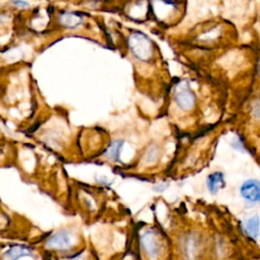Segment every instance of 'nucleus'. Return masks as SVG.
<instances>
[{
    "instance_id": "1",
    "label": "nucleus",
    "mask_w": 260,
    "mask_h": 260,
    "mask_svg": "<svg viewBox=\"0 0 260 260\" xmlns=\"http://www.w3.org/2000/svg\"><path fill=\"white\" fill-rule=\"evenodd\" d=\"M128 48L132 55L142 62L149 61L154 54L152 41L141 31H134L129 36Z\"/></svg>"
},
{
    "instance_id": "2",
    "label": "nucleus",
    "mask_w": 260,
    "mask_h": 260,
    "mask_svg": "<svg viewBox=\"0 0 260 260\" xmlns=\"http://www.w3.org/2000/svg\"><path fill=\"white\" fill-rule=\"evenodd\" d=\"M174 100L183 111H190L195 106V94L187 81H181L174 90Z\"/></svg>"
},
{
    "instance_id": "3",
    "label": "nucleus",
    "mask_w": 260,
    "mask_h": 260,
    "mask_svg": "<svg viewBox=\"0 0 260 260\" xmlns=\"http://www.w3.org/2000/svg\"><path fill=\"white\" fill-rule=\"evenodd\" d=\"M140 245H141V248L146 253V255L152 260H155L160 254L161 247H160L159 240L155 235V233H153L152 231H146L141 235Z\"/></svg>"
},
{
    "instance_id": "4",
    "label": "nucleus",
    "mask_w": 260,
    "mask_h": 260,
    "mask_svg": "<svg viewBox=\"0 0 260 260\" xmlns=\"http://www.w3.org/2000/svg\"><path fill=\"white\" fill-rule=\"evenodd\" d=\"M240 194L250 203L260 202V181L256 179L246 180L240 187Z\"/></svg>"
},
{
    "instance_id": "5",
    "label": "nucleus",
    "mask_w": 260,
    "mask_h": 260,
    "mask_svg": "<svg viewBox=\"0 0 260 260\" xmlns=\"http://www.w3.org/2000/svg\"><path fill=\"white\" fill-rule=\"evenodd\" d=\"M73 243V238L70 233L66 231H59L53 234L46 242V246L49 249H68Z\"/></svg>"
},
{
    "instance_id": "6",
    "label": "nucleus",
    "mask_w": 260,
    "mask_h": 260,
    "mask_svg": "<svg viewBox=\"0 0 260 260\" xmlns=\"http://www.w3.org/2000/svg\"><path fill=\"white\" fill-rule=\"evenodd\" d=\"M224 186V175L222 172L216 171L209 174L206 178V187L211 195H215L219 189Z\"/></svg>"
},
{
    "instance_id": "7",
    "label": "nucleus",
    "mask_w": 260,
    "mask_h": 260,
    "mask_svg": "<svg viewBox=\"0 0 260 260\" xmlns=\"http://www.w3.org/2000/svg\"><path fill=\"white\" fill-rule=\"evenodd\" d=\"M32 251L30 248L22 245H15L10 247L4 254L3 260H19L23 257H30Z\"/></svg>"
},
{
    "instance_id": "8",
    "label": "nucleus",
    "mask_w": 260,
    "mask_h": 260,
    "mask_svg": "<svg viewBox=\"0 0 260 260\" xmlns=\"http://www.w3.org/2000/svg\"><path fill=\"white\" fill-rule=\"evenodd\" d=\"M60 23L67 28H76L83 22V17L74 11H64L59 16Z\"/></svg>"
},
{
    "instance_id": "9",
    "label": "nucleus",
    "mask_w": 260,
    "mask_h": 260,
    "mask_svg": "<svg viewBox=\"0 0 260 260\" xmlns=\"http://www.w3.org/2000/svg\"><path fill=\"white\" fill-rule=\"evenodd\" d=\"M123 145H124V141L121 139L112 141L108 146V148L105 150L104 155L115 161H120V155H121Z\"/></svg>"
},
{
    "instance_id": "10",
    "label": "nucleus",
    "mask_w": 260,
    "mask_h": 260,
    "mask_svg": "<svg viewBox=\"0 0 260 260\" xmlns=\"http://www.w3.org/2000/svg\"><path fill=\"white\" fill-rule=\"evenodd\" d=\"M244 229L246 234L253 239H256L259 235V231H260V217L258 215H254L251 216L250 218H248L245 221L244 224Z\"/></svg>"
},
{
    "instance_id": "11",
    "label": "nucleus",
    "mask_w": 260,
    "mask_h": 260,
    "mask_svg": "<svg viewBox=\"0 0 260 260\" xmlns=\"http://www.w3.org/2000/svg\"><path fill=\"white\" fill-rule=\"evenodd\" d=\"M184 250H185V255L188 259H192L198 250V241L197 238L194 236H189L184 244Z\"/></svg>"
},
{
    "instance_id": "12",
    "label": "nucleus",
    "mask_w": 260,
    "mask_h": 260,
    "mask_svg": "<svg viewBox=\"0 0 260 260\" xmlns=\"http://www.w3.org/2000/svg\"><path fill=\"white\" fill-rule=\"evenodd\" d=\"M157 153L158 150L156 148V146H151L148 148V150L145 152L144 155V162L146 164H152L153 161H155L156 157H157Z\"/></svg>"
},
{
    "instance_id": "13",
    "label": "nucleus",
    "mask_w": 260,
    "mask_h": 260,
    "mask_svg": "<svg viewBox=\"0 0 260 260\" xmlns=\"http://www.w3.org/2000/svg\"><path fill=\"white\" fill-rule=\"evenodd\" d=\"M251 114L254 118L256 119H260V99H258L252 106V110H251Z\"/></svg>"
},
{
    "instance_id": "14",
    "label": "nucleus",
    "mask_w": 260,
    "mask_h": 260,
    "mask_svg": "<svg viewBox=\"0 0 260 260\" xmlns=\"http://www.w3.org/2000/svg\"><path fill=\"white\" fill-rule=\"evenodd\" d=\"M13 4L15 6H17V7H20V8H25V7H27L29 5L28 2H26L24 0H14Z\"/></svg>"
},
{
    "instance_id": "15",
    "label": "nucleus",
    "mask_w": 260,
    "mask_h": 260,
    "mask_svg": "<svg viewBox=\"0 0 260 260\" xmlns=\"http://www.w3.org/2000/svg\"><path fill=\"white\" fill-rule=\"evenodd\" d=\"M259 67H260V64H259Z\"/></svg>"
}]
</instances>
